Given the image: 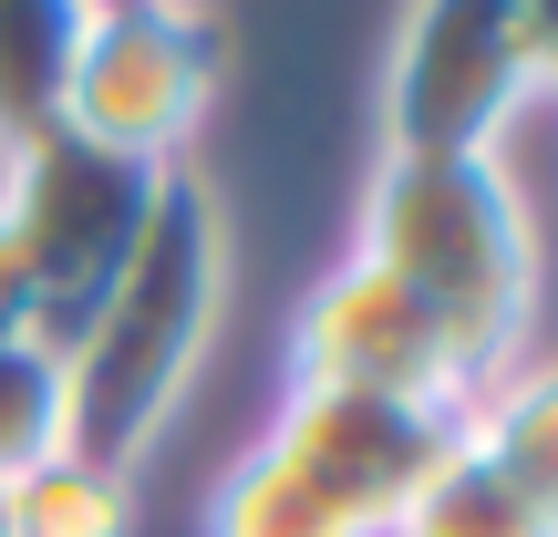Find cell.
<instances>
[{
    "label": "cell",
    "instance_id": "6da1fadb",
    "mask_svg": "<svg viewBox=\"0 0 558 537\" xmlns=\"http://www.w3.org/2000/svg\"><path fill=\"white\" fill-rule=\"evenodd\" d=\"M228 300V218L197 166H166V197L145 218L124 279L94 300V320L62 352V403H73V455L104 476H135L156 435L177 424L186 373L207 362Z\"/></svg>",
    "mask_w": 558,
    "mask_h": 537
},
{
    "label": "cell",
    "instance_id": "5bb4252c",
    "mask_svg": "<svg viewBox=\"0 0 558 537\" xmlns=\"http://www.w3.org/2000/svg\"><path fill=\"white\" fill-rule=\"evenodd\" d=\"M11 331H32V320H21V269H11V239H0V341Z\"/></svg>",
    "mask_w": 558,
    "mask_h": 537
},
{
    "label": "cell",
    "instance_id": "30bf717a",
    "mask_svg": "<svg viewBox=\"0 0 558 537\" xmlns=\"http://www.w3.org/2000/svg\"><path fill=\"white\" fill-rule=\"evenodd\" d=\"M207 537H373V527H362L341 497H320L290 455L248 444V455L218 476V497H207Z\"/></svg>",
    "mask_w": 558,
    "mask_h": 537
},
{
    "label": "cell",
    "instance_id": "7a4b0ae2",
    "mask_svg": "<svg viewBox=\"0 0 558 537\" xmlns=\"http://www.w3.org/2000/svg\"><path fill=\"white\" fill-rule=\"evenodd\" d=\"M352 259H373L445 331L465 403L518 373V341L538 320V218L497 156H383L362 186Z\"/></svg>",
    "mask_w": 558,
    "mask_h": 537
},
{
    "label": "cell",
    "instance_id": "8992f818",
    "mask_svg": "<svg viewBox=\"0 0 558 537\" xmlns=\"http://www.w3.org/2000/svg\"><path fill=\"white\" fill-rule=\"evenodd\" d=\"M290 382H320V393H383V403H424V414H465V373H456V352H445V331L373 259H341L311 300H300V320H290Z\"/></svg>",
    "mask_w": 558,
    "mask_h": 537
},
{
    "label": "cell",
    "instance_id": "2e32d148",
    "mask_svg": "<svg viewBox=\"0 0 558 537\" xmlns=\"http://www.w3.org/2000/svg\"><path fill=\"white\" fill-rule=\"evenodd\" d=\"M0 537H11V486H0Z\"/></svg>",
    "mask_w": 558,
    "mask_h": 537
},
{
    "label": "cell",
    "instance_id": "3957f363",
    "mask_svg": "<svg viewBox=\"0 0 558 537\" xmlns=\"http://www.w3.org/2000/svg\"><path fill=\"white\" fill-rule=\"evenodd\" d=\"M156 197H166V166L104 156V145H83V135H52V145L0 166V239H11V269H21V320H32V341L73 352L94 300L135 259Z\"/></svg>",
    "mask_w": 558,
    "mask_h": 537
},
{
    "label": "cell",
    "instance_id": "5b68a950",
    "mask_svg": "<svg viewBox=\"0 0 558 537\" xmlns=\"http://www.w3.org/2000/svg\"><path fill=\"white\" fill-rule=\"evenodd\" d=\"M207 94H218V21L156 11V0H114V11H83L62 135L104 145V156H135V166H177V145L197 135Z\"/></svg>",
    "mask_w": 558,
    "mask_h": 537
},
{
    "label": "cell",
    "instance_id": "4fadbf2b",
    "mask_svg": "<svg viewBox=\"0 0 558 537\" xmlns=\"http://www.w3.org/2000/svg\"><path fill=\"white\" fill-rule=\"evenodd\" d=\"M124 527H135V476H104L73 444L11 486V537H124Z\"/></svg>",
    "mask_w": 558,
    "mask_h": 537
},
{
    "label": "cell",
    "instance_id": "277c9868",
    "mask_svg": "<svg viewBox=\"0 0 558 537\" xmlns=\"http://www.w3.org/2000/svg\"><path fill=\"white\" fill-rule=\"evenodd\" d=\"M527 94H538V11L486 0L403 11L383 62V156H497Z\"/></svg>",
    "mask_w": 558,
    "mask_h": 537
},
{
    "label": "cell",
    "instance_id": "9a60e30c",
    "mask_svg": "<svg viewBox=\"0 0 558 537\" xmlns=\"http://www.w3.org/2000/svg\"><path fill=\"white\" fill-rule=\"evenodd\" d=\"M538 83H558V11H538Z\"/></svg>",
    "mask_w": 558,
    "mask_h": 537
},
{
    "label": "cell",
    "instance_id": "8fae6325",
    "mask_svg": "<svg viewBox=\"0 0 558 537\" xmlns=\"http://www.w3.org/2000/svg\"><path fill=\"white\" fill-rule=\"evenodd\" d=\"M393 537H558V527H548L486 455H465V435H456V444L435 455V476L403 497Z\"/></svg>",
    "mask_w": 558,
    "mask_h": 537
},
{
    "label": "cell",
    "instance_id": "52a82bcc",
    "mask_svg": "<svg viewBox=\"0 0 558 537\" xmlns=\"http://www.w3.org/2000/svg\"><path fill=\"white\" fill-rule=\"evenodd\" d=\"M269 455H290L320 497H341L373 537H393L403 497L435 476V455L456 444V414H424V403H383V393H320V382H290L269 424Z\"/></svg>",
    "mask_w": 558,
    "mask_h": 537
},
{
    "label": "cell",
    "instance_id": "ba28073f",
    "mask_svg": "<svg viewBox=\"0 0 558 537\" xmlns=\"http://www.w3.org/2000/svg\"><path fill=\"white\" fill-rule=\"evenodd\" d=\"M73 52H83L73 0H0V166L62 135V114H73Z\"/></svg>",
    "mask_w": 558,
    "mask_h": 537
},
{
    "label": "cell",
    "instance_id": "9c48e42d",
    "mask_svg": "<svg viewBox=\"0 0 558 537\" xmlns=\"http://www.w3.org/2000/svg\"><path fill=\"white\" fill-rule=\"evenodd\" d=\"M456 435H465V455H486L558 527V362H518V373H497L456 414Z\"/></svg>",
    "mask_w": 558,
    "mask_h": 537
},
{
    "label": "cell",
    "instance_id": "7c38bea8",
    "mask_svg": "<svg viewBox=\"0 0 558 537\" xmlns=\"http://www.w3.org/2000/svg\"><path fill=\"white\" fill-rule=\"evenodd\" d=\"M73 444V403H62V352L32 331L0 341V486H21L32 465H52Z\"/></svg>",
    "mask_w": 558,
    "mask_h": 537
}]
</instances>
